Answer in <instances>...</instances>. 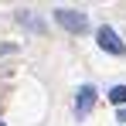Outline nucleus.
Segmentation results:
<instances>
[{
	"mask_svg": "<svg viewBox=\"0 0 126 126\" xmlns=\"http://www.w3.org/2000/svg\"><path fill=\"white\" fill-rule=\"evenodd\" d=\"M95 41H99V48H102V51H109V55H126L123 38H119L112 27H106V24L99 27V31H95Z\"/></svg>",
	"mask_w": 126,
	"mask_h": 126,
	"instance_id": "f03ea898",
	"label": "nucleus"
},
{
	"mask_svg": "<svg viewBox=\"0 0 126 126\" xmlns=\"http://www.w3.org/2000/svg\"><path fill=\"white\" fill-rule=\"evenodd\" d=\"M119 123H126V109H119Z\"/></svg>",
	"mask_w": 126,
	"mask_h": 126,
	"instance_id": "39448f33",
	"label": "nucleus"
},
{
	"mask_svg": "<svg viewBox=\"0 0 126 126\" xmlns=\"http://www.w3.org/2000/svg\"><path fill=\"white\" fill-rule=\"evenodd\" d=\"M55 21L62 24L65 31H72V34H82V31H89V17H85L82 10H68V7H58V10H55Z\"/></svg>",
	"mask_w": 126,
	"mask_h": 126,
	"instance_id": "f257e3e1",
	"label": "nucleus"
},
{
	"mask_svg": "<svg viewBox=\"0 0 126 126\" xmlns=\"http://www.w3.org/2000/svg\"><path fill=\"white\" fill-rule=\"evenodd\" d=\"M0 126H7V123H0Z\"/></svg>",
	"mask_w": 126,
	"mask_h": 126,
	"instance_id": "423d86ee",
	"label": "nucleus"
},
{
	"mask_svg": "<svg viewBox=\"0 0 126 126\" xmlns=\"http://www.w3.org/2000/svg\"><path fill=\"white\" fill-rule=\"evenodd\" d=\"M109 99L116 106H126V85H112V89H109Z\"/></svg>",
	"mask_w": 126,
	"mask_h": 126,
	"instance_id": "20e7f679",
	"label": "nucleus"
},
{
	"mask_svg": "<svg viewBox=\"0 0 126 126\" xmlns=\"http://www.w3.org/2000/svg\"><path fill=\"white\" fill-rule=\"evenodd\" d=\"M92 106H95V89H92V85H82L79 95H75V116L85 119V116L92 112Z\"/></svg>",
	"mask_w": 126,
	"mask_h": 126,
	"instance_id": "7ed1b4c3",
	"label": "nucleus"
}]
</instances>
